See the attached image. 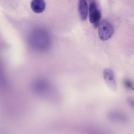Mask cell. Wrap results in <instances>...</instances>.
<instances>
[{
	"mask_svg": "<svg viewBox=\"0 0 134 134\" xmlns=\"http://www.w3.org/2000/svg\"><path fill=\"white\" fill-rule=\"evenodd\" d=\"M125 87L127 89L131 90H134V86L132 82L129 80H125L124 82Z\"/></svg>",
	"mask_w": 134,
	"mask_h": 134,
	"instance_id": "obj_8",
	"label": "cell"
},
{
	"mask_svg": "<svg viewBox=\"0 0 134 134\" xmlns=\"http://www.w3.org/2000/svg\"><path fill=\"white\" fill-rule=\"evenodd\" d=\"M78 10L81 19L83 20H86L87 16L88 9L87 4L86 0H79Z\"/></svg>",
	"mask_w": 134,
	"mask_h": 134,
	"instance_id": "obj_6",
	"label": "cell"
},
{
	"mask_svg": "<svg viewBox=\"0 0 134 134\" xmlns=\"http://www.w3.org/2000/svg\"><path fill=\"white\" fill-rule=\"evenodd\" d=\"M109 118L111 120L119 122H124L126 121V118L123 114L119 113L113 112L110 113Z\"/></svg>",
	"mask_w": 134,
	"mask_h": 134,
	"instance_id": "obj_7",
	"label": "cell"
},
{
	"mask_svg": "<svg viewBox=\"0 0 134 134\" xmlns=\"http://www.w3.org/2000/svg\"><path fill=\"white\" fill-rule=\"evenodd\" d=\"M31 6L34 12L39 13L43 12L45 10L46 3L44 0H32Z\"/></svg>",
	"mask_w": 134,
	"mask_h": 134,
	"instance_id": "obj_5",
	"label": "cell"
},
{
	"mask_svg": "<svg viewBox=\"0 0 134 134\" xmlns=\"http://www.w3.org/2000/svg\"><path fill=\"white\" fill-rule=\"evenodd\" d=\"M127 101L130 105L134 107V97H129L128 98Z\"/></svg>",
	"mask_w": 134,
	"mask_h": 134,
	"instance_id": "obj_9",
	"label": "cell"
},
{
	"mask_svg": "<svg viewBox=\"0 0 134 134\" xmlns=\"http://www.w3.org/2000/svg\"><path fill=\"white\" fill-rule=\"evenodd\" d=\"M114 31L113 27L108 21L103 20L98 26V34L100 39L102 41L109 39L112 35Z\"/></svg>",
	"mask_w": 134,
	"mask_h": 134,
	"instance_id": "obj_2",
	"label": "cell"
},
{
	"mask_svg": "<svg viewBox=\"0 0 134 134\" xmlns=\"http://www.w3.org/2000/svg\"><path fill=\"white\" fill-rule=\"evenodd\" d=\"M103 76L108 87L111 90L115 91L116 85L112 70L109 68L105 69L103 72Z\"/></svg>",
	"mask_w": 134,
	"mask_h": 134,
	"instance_id": "obj_4",
	"label": "cell"
},
{
	"mask_svg": "<svg viewBox=\"0 0 134 134\" xmlns=\"http://www.w3.org/2000/svg\"><path fill=\"white\" fill-rule=\"evenodd\" d=\"M101 16V13L95 3L93 2H91L89 7V19L90 22L93 24L95 28L99 25Z\"/></svg>",
	"mask_w": 134,
	"mask_h": 134,
	"instance_id": "obj_3",
	"label": "cell"
},
{
	"mask_svg": "<svg viewBox=\"0 0 134 134\" xmlns=\"http://www.w3.org/2000/svg\"><path fill=\"white\" fill-rule=\"evenodd\" d=\"M29 42L32 46L37 50H45L49 47L50 39L48 34L43 31L37 30L30 34Z\"/></svg>",
	"mask_w": 134,
	"mask_h": 134,
	"instance_id": "obj_1",
	"label": "cell"
}]
</instances>
